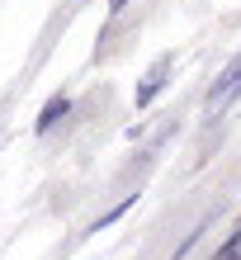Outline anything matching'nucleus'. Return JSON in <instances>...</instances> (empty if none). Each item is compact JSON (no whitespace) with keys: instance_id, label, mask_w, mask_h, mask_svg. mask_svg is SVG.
Masks as SVG:
<instances>
[{"instance_id":"4","label":"nucleus","mask_w":241,"mask_h":260,"mask_svg":"<svg viewBox=\"0 0 241 260\" xmlns=\"http://www.w3.org/2000/svg\"><path fill=\"white\" fill-rule=\"evenodd\" d=\"M208 227H213V213H203V218L189 227V232H185V241H180V246L170 251V260H189V251H194V246H199V241L208 237Z\"/></svg>"},{"instance_id":"1","label":"nucleus","mask_w":241,"mask_h":260,"mask_svg":"<svg viewBox=\"0 0 241 260\" xmlns=\"http://www.w3.org/2000/svg\"><path fill=\"white\" fill-rule=\"evenodd\" d=\"M175 76V52H161L152 67H147V76L137 81V90H132V109H152V104L165 95V85H170Z\"/></svg>"},{"instance_id":"7","label":"nucleus","mask_w":241,"mask_h":260,"mask_svg":"<svg viewBox=\"0 0 241 260\" xmlns=\"http://www.w3.org/2000/svg\"><path fill=\"white\" fill-rule=\"evenodd\" d=\"M236 222H241V218H236Z\"/></svg>"},{"instance_id":"5","label":"nucleus","mask_w":241,"mask_h":260,"mask_svg":"<svg viewBox=\"0 0 241 260\" xmlns=\"http://www.w3.org/2000/svg\"><path fill=\"white\" fill-rule=\"evenodd\" d=\"M128 5H132V0H104V10H109V14H123Z\"/></svg>"},{"instance_id":"3","label":"nucleus","mask_w":241,"mask_h":260,"mask_svg":"<svg viewBox=\"0 0 241 260\" xmlns=\"http://www.w3.org/2000/svg\"><path fill=\"white\" fill-rule=\"evenodd\" d=\"M128 208H137V194H123V199H118L114 208H104L99 218H95V222L85 227V232H90V237H95V232H109V227H114L118 218H128Z\"/></svg>"},{"instance_id":"2","label":"nucleus","mask_w":241,"mask_h":260,"mask_svg":"<svg viewBox=\"0 0 241 260\" xmlns=\"http://www.w3.org/2000/svg\"><path fill=\"white\" fill-rule=\"evenodd\" d=\"M71 109H76V100H71V90H57V95H48L43 100V109H38V118H33V137H48L62 118H71Z\"/></svg>"},{"instance_id":"6","label":"nucleus","mask_w":241,"mask_h":260,"mask_svg":"<svg viewBox=\"0 0 241 260\" xmlns=\"http://www.w3.org/2000/svg\"><path fill=\"white\" fill-rule=\"evenodd\" d=\"M241 100V71H236V85H232V95H227V104H236Z\"/></svg>"}]
</instances>
